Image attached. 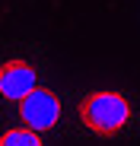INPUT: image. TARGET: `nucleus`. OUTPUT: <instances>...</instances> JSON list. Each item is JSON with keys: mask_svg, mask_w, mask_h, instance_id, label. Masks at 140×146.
<instances>
[{"mask_svg": "<svg viewBox=\"0 0 140 146\" xmlns=\"http://www.w3.org/2000/svg\"><path fill=\"white\" fill-rule=\"evenodd\" d=\"M80 121L99 137H115L131 121V102L121 92H89L80 102Z\"/></svg>", "mask_w": 140, "mask_h": 146, "instance_id": "f257e3e1", "label": "nucleus"}, {"mask_svg": "<svg viewBox=\"0 0 140 146\" xmlns=\"http://www.w3.org/2000/svg\"><path fill=\"white\" fill-rule=\"evenodd\" d=\"M0 146H45V143L29 127H10V130L0 133Z\"/></svg>", "mask_w": 140, "mask_h": 146, "instance_id": "20e7f679", "label": "nucleus"}, {"mask_svg": "<svg viewBox=\"0 0 140 146\" xmlns=\"http://www.w3.org/2000/svg\"><path fill=\"white\" fill-rule=\"evenodd\" d=\"M16 105H19V117H22V124H26L29 130H35V133L51 130L57 121H61V99H57V92L45 89V86L32 89L26 99L16 102Z\"/></svg>", "mask_w": 140, "mask_h": 146, "instance_id": "f03ea898", "label": "nucleus"}, {"mask_svg": "<svg viewBox=\"0 0 140 146\" xmlns=\"http://www.w3.org/2000/svg\"><path fill=\"white\" fill-rule=\"evenodd\" d=\"M38 89V73L29 60H7V64H0V95L10 102H22L26 95Z\"/></svg>", "mask_w": 140, "mask_h": 146, "instance_id": "7ed1b4c3", "label": "nucleus"}]
</instances>
